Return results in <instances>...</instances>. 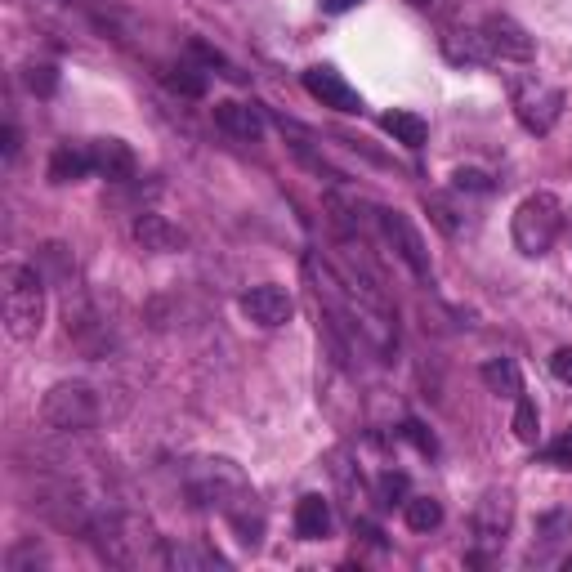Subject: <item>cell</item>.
<instances>
[{
  "mask_svg": "<svg viewBox=\"0 0 572 572\" xmlns=\"http://www.w3.org/2000/svg\"><path fill=\"white\" fill-rule=\"evenodd\" d=\"M242 313L255 322V327L273 331V327H286V322H291L295 304L278 282H260V286H251V291L242 295Z\"/></svg>",
  "mask_w": 572,
  "mask_h": 572,
  "instance_id": "ba28073f",
  "label": "cell"
},
{
  "mask_svg": "<svg viewBox=\"0 0 572 572\" xmlns=\"http://www.w3.org/2000/svg\"><path fill=\"white\" fill-rule=\"evenodd\" d=\"M380 130H385V135L394 139V143H403V148H425V139H429L425 117H416V112H403V108L385 112V117H380Z\"/></svg>",
  "mask_w": 572,
  "mask_h": 572,
  "instance_id": "2e32d148",
  "label": "cell"
},
{
  "mask_svg": "<svg viewBox=\"0 0 572 572\" xmlns=\"http://www.w3.org/2000/svg\"><path fill=\"white\" fill-rule=\"evenodd\" d=\"M94 170L90 161V148H76V143H59L50 157V179L54 184H76V179H85Z\"/></svg>",
  "mask_w": 572,
  "mask_h": 572,
  "instance_id": "9a60e30c",
  "label": "cell"
},
{
  "mask_svg": "<svg viewBox=\"0 0 572 572\" xmlns=\"http://www.w3.org/2000/svg\"><path fill=\"white\" fill-rule=\"evenodd\" d=\"M447 59L452 63H492V54H488V45H483L479 27H470V32L447 36Z\"/></svg>",
  "mask_w": 572,
  "mask_h": 572,
  "instance_id": "ac0fdd59",
  "label": "cell"
},
{
  "mask_svg": "<svg viewBox=\"0 0 572 572\" xmlns=\"http://www.w3.org/2000/svg\"><path fill=\"white\" fill-rule=\"evenodd\" d=\"M376 501L385 505V510H394V505H407V474L403 470H385L376 479Z\"/></svg>",
  "mask_w": 572,
  "mask_h": 572,
  "instance_id": "7402d4cb",
  "label": "cell"
},
{
  "mask_svg": "<svg viewBox=\"0 0 572 572\" xmlns=\"http://www.w3.org/2000/svg\"><path fill=\"white\" fill-rule=\"evenodd\" d=\"M403 434H407V438H412V443H416V447H421V452H425V456H434V452H438V443H434V434H425V425H416V421H407V425H403Z\"/></svg>",
  "mask_w": 572,
  "mask_h": 572,
  "instance_id": "83f0119b",
  "label": "cell"
},
{
  "mask_svg": "<svg viewBox=\"0 0 572 572\" xmlns=\"http://www.w3.org/2000/svg\"><path fill=\"white\" fill-rule=\"evenodd\" d=\"M85 148H90L94 175H103V179H117V184H126V179H135L139 161H135V152H130V143H121V139H94V143H85Z\"/></svg>",
  "mask_w": 572,
  "mask_h": 572,
  "instance_id": "7c38bea8",
  "label": "cell"
},
{
  "mask_svg": "<svg viewBox=\"0 0 572 572\" xmlns=\"http://www.w3.org/2000/svg\"><path fill=\"white\" fill-rule=\"evenodd\" d=\"M166 559H170L175 568H211V564H224L215 550H188V546H170Z\"/></svg>",
  "mask_w": 572,
  "mask_h": 572,
  "instance_id": "cb8c5ba5",
  "label": "cell"
},
{
  "mask_svg": "<svg viewBox=\"0 0 572 572\" xmlns=\"http://www.w3.org/2000/svg\"><path fill=\"white\" fill-rule=\"evenodd\" d=\"M541 461H546V465H555V470H572V425H568L564 434L555 438V443L546 447V452H541Z\"/></svg>",
  "mask_w": 572,
  "mask_h": 572,
  "instance_id": "d4e9b609",
  "label": "cell"
},
{
  "mask_svg": "<svg viewBox=\"0 0 572 572\" xmlns=\"http://www.w3.org/2000/svg\"><path fill=\"white\" fill-rule=\"evenodd\" d=\"M479 376L497 398H519L523 394V376H519V367H514L510 358H488Z\"/></svg>",
  "mask_w": 572,
  "mask_h": 572,
  "instance_id": "e0dca14e",
  "label": "cell"
},
{
  "mask_svg": "<svg viewBox=\"0 0 572 572\" xmlns=\"http://www.w3.org/2000/svg\"><path fill=\"white\" fill-rule=\"evenodd\" d=\"M295 537H300V541L331 537V505H327V497H318V492L300 497V505H295Z\"/></svg>",
  "mask_w": 572,
  "mask_h": 572,
  "instance_id": "5bb4252c",
  "label": "cell"
},
{
  "mask_svg": "<svg viewBox=\"0 0 572 572\" xmlns=\"http://www.w3.org/2000/svg\"><path fill=\"white\" fill-rule=\"evenodd\" d=\"M135 242L152 255H175V251H184L188 246V233L179 224H170L166 215L143 211V215H135Z\"/></svg>",
  "mask_w": 572,
  "mask_h": 572,
  "instance_id": "8fae6325",
  "label": "cell"
},
{
  "mask_svg": "<svg viewBox=\"0 0 572 572\" xmlns=\"http://www.w3.org/2000/svg\"><path fill=\"white\" fill-rule=\"evenodd\" d=\"M514 438H519V443H537L541 438V416H537V403H532V398H514Z\"/></svg>",
  "mask_w": 572,
  "mask_h": 572,
  "instance_id": "44dd1931",
  "label": "cell"
},
{
  "mask_svg": "<svg viewBox=\"0 0 572 572\" xmlns=\"http://www.w3.org/2000/svg\"><path fill=\"white\" fill-rule=\"evenodd\" d=\"M479 36H483V45H488L492 63H532L537 59V41H532L510 14H488L479 23Z\"/></svg>",
  "mask_w": 572,
  "mask_h": 572,
  "instance_id": "8992f818",
  "label": "cell"
},
{
  "mask_svg": "<svg viewBox=\"0 0 572 572\" xmlns=\"http://www.w3.org/2000/svg\"><path fill=\"white\" fill-rule=\"evenodd\" d=\"M161 81H166L175 94H184V99H202V94H206V72L188 68V63H179V68H166V72H161Z\"/></svg>",
  "mask_w": 572,
  "mask_h": 572,
  "instance_id": "ffe728a7",
  "label": "cell"
},
{
  "mask_svg": "<svg viewBox=\"0 0 572 572\" xmlns=\"http://www.w3.org/2000/svg\"><path fill=\"white\" fill-rule=\"evenodd\" d=\"M5 157H9V161L18 157V130H14V126H5Z\"/></svg>",
  "mask_w": 572,
  "mask_h": 572,
  "instance_id": "f546056e",
  "label": "cell"
},
{
  "mask_svg": "<svg viewBox=\"0 0 572 572\" xmlns=\"http://www.w3.org/2000/svg\"><path fill=\"white\" fill-rule=\"evenodd\" d=\"M568 215L564 206H559L555 193H532L519 202V211H514V246H519V255H528V260H541V255L550 251V246L559 242V233H564Z\"/></svg>",
  "mask_w": 572,
  "mask_h": 572,
  "instance_id": "3957f363",
  "label": "cell"
},
{
  "mask_svg": "<svg viewBox=\"0 0 572 572\" xmlns=\"http://www.w3.org/2000/svg\"><path fill=\"white\" fill-rule=\"evenodd\" d=\"M23 85L32 94H41V99H50V94L59 90V72H54L50 63H32V68H23Z\"/></svg>",
  "mask_w": 572,
  "mask_h": 572,
  "instance_id": "603a6c76",
  "label": "cell"
},
{
  "mask_svg": "<svg viewBox=\"0 0 572 572\" xmlns=\"http://www.w3.org/2000/svg\"><path fill=\"white\" fill-rule=\"evenodd\" d=\"M188 488L202 505H215V510L228 514L237 532H242L246 546H260V532H264V514L255 510V492L251 479L242 474V465L228 461V456H206V461L193 465L188 474Z\"/></svg>",
  "mask_w": 572,
  "mask_h": 572,
  "instance_id": "6da1fadb",
  "label": "cell"
},
{
  "mask_svg": "<svg viewBox=\"0 0 572 572\" xmlns=\"http://www.w3.org/2000/svg\"><path fill=\"white\" fill-rule=\"evenodd\" d=\"M550 371H555L564 385H572V349H559V354L550 358Z\"/></svg>",
  "mask_w": 572,
  "mask_h": 572,
  "instance_id": "f1b7e54d",
  "label": "cell"
},
{
  "mask_svg": "<svg viewBox=\"0 0 572 572\" xmlns=\"http://www.w3.org/2000/svg\"><path fill=\"white\" fill-rule=\"evenodd\" d=\"M304 81V90L313 94V99L322 103V108H336V112H362V99H358V90L345 81L336 68H309L300 76Z\"/></svg>",
  "mask_w": 572,
  "mask_h": 572,
  "instance_id": "30bf717a",
  "label": "cell"
},
{
  "mask_svg": "<svg viewBox=\"0 0 572 572\" xmlns=\"http://www.w3.org/2000/svg\"><path fill=\"white\" fill-rule=\"evenodd\" d=\"M568 246H572V211H568Z\"/></svg>",
  "mask_w": 572,
  "mask_h": 572,
  "instance_id": "1f68e13d",
  "label": "cell"
},
{
  "mask_svg": "<svg viewBox=\"0 0 572 572\" xmlns=\"http://www.w3.org/2000/svg\"><path fill=\"white\" fill-rule=\"evenodd\" d=\"M403 514H407V528L412 532H434L438 523H443V505L434 497H412L403 505Z\"/></svg>",
  "mask_w": 572,
  "mask_h": 572,
  "instance_id": "d6986e66",
  "label": "cell"
},
{
  "mask_svg": "<svg viewBox=\"0 0 572 572\" xmlns=\"http://www.w3.org/2000/svg\"><path fill=\"white\" fill-rule=\"evenodd\" d=\"M425 206H429V215H434V224L443 228L447 237H456V233H461V224H456V211H452V206H447V197H429Z\"/></svg>",
  "mask_w": 572,
  "mask_h": 572,
  "instance_id": "4316f807",
  "label": "cell"
},
{
  "mask_svg": "<svg viewBox=\"0 0 572 572\" xmlns=\"http://www.w3.org/2000/svg\"><path fill=\"white\" fill-rule=\"evenodd\" d=\"M510 523H514V497L505 488H488L474 505V532H479L483 546H501L510 537Z\"/></svg>",
  "mask_w": 572,
  "mask_h": 572,
  "instance_id": "9c48e42d",
  "label": "cell"
},
{
  "mask_svg": "<svg viewBox=\"0 0 572 572\" xmlns=\"http://www.w3.org/2000/svg\"><path fill=\"white\" fill-rule=\"evenodd\" d=\"M215 126L224 130V135L246 139V143H255V139L264 135V117H260V108H255V103H237V99L215 103Z\"/></svg>",
  "mask_w": 572,
  "mask_h": 572,
  "instance_id": "4fadbf2b",
  "label": "cell"
},
{
  "mask_svg": "<svg viewBox=\"0 0 572 572\" xmlns=\"http://www.w3.org/2000/svg\"><path fill=\"white\" fill-rule=\"evenodd\" d=\"M452 184L461 188V193H492V188H497L492 184V175H483V170H465V166L452 175Z\"/></svg>",
  "mask_w": 572,
  "mask_h": 572,
  "instance_id": "484cf974",
  "label": "cell"
},
{
  "mask_svg": "<svg viewBox=\"0 0 572 572\" xmlns=\"http://www.w3.org/2000/svg\"><path fill=\"white\" fill-rule=\"evenodd\" d=\"M41 421L59 434H81V429L99 425V394L85 380H59L41 398Z\"/></svg>",
  "mask_w": 572,
  "mask_h": 572,
  "instance_id": "277c9868",
  "label": "cell"
},
{
  "mask_svg": "<svg viewBox=\"0 0 572 572\" xmlns=\"http://www.w3.org/2000/svg\"><path fill=\"white\" fill-rule=\"evenodd\" d=\"M0 309L5 331L14 340H36L45 327V282L32 264H5L0 269Z\"/></svg>",
  "mask_w": 572,
  "mask_h": 572,
  "instance_id": "7a4b0ae2",
  "label": "cell"
},
{
  "mask_svg": "<svg viewBox=\"0 0 572 572\" xmlns=\"http://www.w3.org/2000/svg\"><path fill=\"white\" fill-rule=\"evenodd\" d=\"M349 5H358V0H322V9H331V14H345Z\"/></svg>",
  "mask_w": 572,
  "mask_h": 572,
  "instance_id": "4dcf8cb0",
  "label": "cell"
},
{
  "mask_svg": "<svg viewBox=\"0 0 572 572\" xmlns=\"http://www.w3.org/2000/svg\"><path fill=\"white\" fill-rule=\"evenodd\" d=\"M380 228H385V237H389V246H394L398 260H403L421 282H429L434 264H429V246H425L421 228H416L403 211H380Z\"/></svg>",
  "mask_w": 572,
  "mask_h": 572,
  "instance_id": "52a82bcc",
  "label": "cell"
},
{
  "mask_svg": "<svg viewBox=\"0 0 572 572\" xmlns=\"http://www.w3.org/2000/svg\"><path fill=\"white\" fill-rule=\"evenodd\" d=\"M564 90L559 85H546L541 76H532V81H514V117H519V126L528 130V135H550V130L559 126V117H564Z\"/></svg>",
  "mask_w": 572,
  "mask_h": 572,
  "instance_id": "5b68a950",
  "label": "cell"
}]
</instances>
